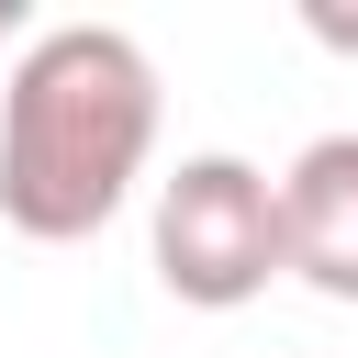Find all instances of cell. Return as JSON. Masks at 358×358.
I'll use <instances>...</instances> for the list:
<instances>
[{"label": "cell", "instance_id": "1", "mask_svg": "<svg viewBox=\"0 0 358 358\" xmlns=\"http://www.w3.org/2000/svg\"><path fill=\"white\" fill-rule=\"evenodd\" d=\"M157 157V67L123 22H56L0 90V224L34 246L101 235Z\"/></svg>", "mask_w": 358, "mask_h": 358}, {"label": "cell", "instance_id": "2", "mask_svg": "<svg viewBox=\"0 0 358 358\" xmlns=\"http://www.w3.org/2000/svg\"><path fill=\"white\" fill-rule=\"evenodd\" d=\"M157 280L190 313H235L280 280V179L235 145H201L157 179Z\"/></svg>", "mask_w": 358, "mask_h": 358}, {"label": "cell", "instance_id": "3", "mask_svg": "<svg viewBox=\"0 0 358 358\" xmlns=\"http://www.w3.org/2000/svg\"><path fill=\"white\" fill-rule=\"evenodd\" d=\"M280 268L324 302H358V134H313L280 168Z\"/></svg>", "mask_w": 358, "mask_h": 358}, {"label": "cell", "instance_id": "4", "mask_svg": "<svg viewBox=\"0 0 358 358\" xmlns=\"http://www.w3.org/2000/svg\"><path fill=\"white\" fill-rule=\"evenodd\" d=\"M302 34L336 45V56H358V0H302Z\"/></svg>", "mask_w": 358, "mask_h": 358}]
</instances>
